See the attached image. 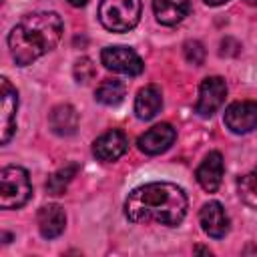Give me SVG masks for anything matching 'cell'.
<instances>
[{
  "instance_id": "obj_24",
  "label": "cell",
  "mask_w": 257,
  "mask_h": 257,
  "mask_svg": "<svg viewBox=\"0 0 257 257\" xmlns=\"http://www.w3.org/2000/svg\"><path fill=\"white\" fill-rule=\"evenodd\" d=\"M195 253H205V255H211V251L207 247H195Z\"/></svg>"
},
{
  "instance_id": "obj_1",
  "label": "cell",
  "mask_w": 257,
  "mask_h": 257,
  "mask_svg": "<svg viewBox=\"0 0 257 257\" xmlns=\"http://www.w3.org/2000/svg\"><path fill=\"white\" fill-rule=\"evenodd\" d=\"M185 191L169 181H155L133 189L124 201V215L131 223H159L179 227L187 215Z\"/></svg>"
},
{
  "instance_id": "obj_23",
  "label": "cell",
  "mask_w": 257,
  "mask_h": 257,
  "mask_svg": "<svg viewBox=\"0 0 257 257\" xmlns=\"http://www.w3.org/2000/svg\"><path fill=\"white\" fill-rule=\"evenodd\" d=\"M88 0H68V4L70 6H76V8H80V6H84Z\"/></svg>"
},
{
  "instance_id": "obj_20",
  "label": "cell",
  "mask_w": 257,
  "mask_h": 257,
  "mask_svg": "<svg viewBox=\"0 0 257 257\" xmlns=\"http://www.w3.org/2000/svg\"><path fill=\"white\" fill-rule=\"evenodd\" d=\"M72 74H74V80H76L78 84H88V82L94 78L96 68H94V64H92V60H90L88 56H82V58H78V60L74 62Z\"/></svg>"
},
{
  "instance_id": "obj_9",
  "label": "cell",
  "mask_w": 257,
  "mask_h": 257,
  "mask_svg": "<svg viewBox=\"0 0 257 257\" xmlns=\"http://www.w3.org/2000/svg\"><path fill=\"white\" fill-rule=\"evenodd\" d=\"M128 149V139L122 131L118 128H110L106 133H102L94 143H92V155L98 161L104 163H112L118 161Z\"/></svg>"
},
{
  "instance_id": "obj_10",
  "label": "cell",
  "mask_w": 257,
  "mask_h": 257,
  "mask_svg": "<svg viewBox=\"0 0 257 257\" xmlns=\"http://www.w3.org/2000/svg\"><path fill=\"white\" fill-rule=\"evenodd\" d=\"M175 139H177V131L169 122H161V124H155L153 128L145 131L139 137L137 145L145 155H161L167 149H171Z\"/></svg>"
},
{
  "instance_id": "obj_11",
  "label": "cell",
  "mask_w": 257,
  "mask_h": 257,
  "mask_svg": "<svg viewBox=\"0 0 257 257\" xmlns=\"http://www.w3.org/2000/svg\"><path fill=\"white\" fill-rule=\"evenodd\" d=\"M199 223H201V229L213 239H223L229 231V217L219 201H209L201 207Z\"/></svg>"
},
{
  "instance_id": "obj_8",
  "label": "cell",
  "mask_w": 257,
  "mask_h": 257,
  "mask_svg": "<svg viewBox=\"0 0 257 257\" xmlns=\"http://www.w3.org/2000/svg\"><path fill=\"white\" fill-rule=\"evenodd\" d=\"M225 126L235 135L257 128V100H237L225 108Z\"/></svg>"
},
{
  "instance_id": "obj_22",
  "label": "cell",
  "mask_w": 257,
  "mask_h": 257,
  "mask_svg": "<svg viewBox=\"0 0 257 257\" xmlns=\"http://www.w3.org/2000/svg\"><path fill=\"white\" fill-rule=\"evenodd\" d=\"M205 4H209V6H221V4H225V2H229V0H203Z\"/></svg>"
},
{
  "instance_id": "obj_3",
  "label": "cell",
  "mask_w": 257,
  "mask_h": 257,
  "mask_svg": "<svg viewBox=\"0 0 257 257\" xmlns=\"http://www.w3.org/2000/svg\"><path fill=\"white\" fill-rule=\"evenodd\" d=\"M141 0H100L98 20L110 32H128L141 20Z\"/></svg>"
},
{
  "instance_id": "obj_7",
  "label": "cell",
  "mask_w": 257,
  "mask_h": 257,
  "mask_svg": "<svg viewBox=\"0 0 257 257\" xmlns=\"http://www.w3.org/2000/svg\"><path fill=\"white\" fill-rule=\"evenodd\" d=\"M227 96V84L221 76H207L199 86V98L195 104V112L199 116H213Z\"/></svg>"
},
{
  "instance_id": "obj_14",
  "label": "cell",
  "mask_w": 257,
  "mask_h": 257,
  "mask_svg": "<svg viewBox=\"0 0 257 257\" xmlns=\"http://www.w3.org/2000/svg\"><path fill=\"white\" fill-rule=\"evenodd\" d=\"M163 108V92L157 84L143 86L135 96V114L141 120L155 118Z\"/></svg>"
},
{
  "instance_id": "obj_2",
  "label": "cell",
  "mask_w": 257,
  "mask_h": 257,
  "mask_svg": "<svg viewBox=\"0 0 257 257\" xmlns=\"http://www.w3.org/2000/svg\"><path fill=\"white\" fill-rule=\"evenodd\" d=\"M62 18L56 12L24 14L8 32V48L18 66H28L50 52L62 38Z\"/></svg>"
},
{
  "instance_id": "obj_18",
  "label": "cell",
  "mask_w": 257,
  "mask_h": 257,
  "mask_svg": "<svg viewBox=\"0 0 257 257\" xmlns=\"http://www.w3.org/2000/svg\"><path fill=\"white\" fill-rule=\"evenodd\" d=\"M78 173V165L76 163H66L64 167H60L58 171H54L48 181H46V191L50 195H62L66 191V187L70 185V181L76 177Z\"/></svg>"
},
{
  "instance_id": "obj_21",
  "label": "cell",
  "mask_w": 257,
  "mask_h": 257,
  "mask_svg": "<svg viewBox=\"0 0 257 257\" xmlns=\"http://www.w3.org/2000/svg\"><path fill=\"white\" fill-rule=\"evenodd\" d=\"M183 54H185L187 62H191L195 66H201L205 60V48L199 40H187L183 44Z\"/></svg>"
},
{
  "instance_id": "obj_4",
  "label": "cell",
  "mask_w": 257,
  "mask_h": 257,
  "mask_svg": "<svg viewBox=\"0 0 257 257\" xmlns=\"http://www.w3.org/2000/svg\"><path fill=\"white\" fill-rule=\"evenodd\" d=\"M32 195V185L28 171L16 165H8L0 171V207L10 211V209H20L26 205V201Z\"/></svg>"
},
{
  "instance_id": "obj_25",
  "label": "cell",
  "mask_w": 257,
  "mask_h": 257,
  "mask_svg": "<svg viewBox=\"0 0 257 257\" xmlns=\"http://www.w3.org/2000/svg\"><path fill=\"white\" fill-rule=\"evenodd\" d=\"M245 4H249V6H257V0H243Z\"/></svg>"
},
{
  "instance_id": "obj_5",
  "label": "cell",
  "mask_w": 257,
  "mask_h": 257,
  "mask_svg": "<svg viewBox=\"0 0 257 257\" xmlns=\"http://www.w3.org/2000/svg\"><path fill=\"white\" fill-rule=\"evenodd\" d=\"M100 62L108 70L128 74V76H139L145 70L143 58L128 46H106V48H102Z\"/></svg>"
},
{
  "instance_id": "obj_16",
  "label": "cell",
  "mask_w": 257,
  "mask_h": 257,
  "mask_svg": "<svg viewBox=\"0 0 257 257\" xmlns=\"http://www.w3.org/2000/svg\"><path fill=\"white\" fill-rule=\"evenodd\" d=\"M153 10L161 24L175 26L189 16L191 4L189 0H153Z\"/></svg>"
},
{
  "instance_id": "obj_17",
  "label": "cell",
  "mask_w": 257,
  "mask_h": 257,
  "mask_svg": "<svg viewBox=\"0 0 257 257\" xmlns=\"http://www.w3.org/2000/svg\"><path fill=\"white\" fill-rule=\"evenodd\" d=\"M124 94H126V88L120 80H114V78H108V80H102L96 90H94V98L100 102V104H106V106H116L124 100Z\"/></svg>"
},
{
  "instance_id": "obj_19",
  "label": "cell",
  "mask_w": 257,
  "mask_h": 257,
  "mask_svg": "<svg viewBox=\"0 0 257 257\" xmlns=\"http://www.w3.org/2000/svg\"><path fill=\"white\" fill-rule=\"evenodd\" d=\"M237 193L247 207L257 209V167H253L247 175L237 179Z\"/></svg>"
},
{
  "instance_id": "obj_15",
  "label": "cell",
  "mask_w": 257,
  "mask_h": 257,
  "mask_svg": "<svg viewBox=\"0 0 257 257\" xmlns=\"http://www.w3.org/2000/svg\"><path fill=\"white\" fill-rule=\"evenodd\" d=\"M48 126L58 137H70L78 128V112L72 104H56L48 114Z\"/></svg>"
},
{
  "instance_id": "obj_12",
  "label": "cell",
  "mask_w": 257,
  "mask_h": 257,
  "mask_svg": "<svg viewBox=\"0 0 257 257\" xmlns=\"http://www.w3.org/2000/svg\"><path fill=\"white\" fill-rule=\"evenodd\" d=\"M223 157L219 151H211L203 161L201 165L197 167L195 171V177L199 181V185L207 191V193H215L223 181Z\"/></svg>"
},
{
  "instance_id": "obj_13",
  "label": "cell",
  "mask_w": 257,
  "mask_h": 257,
  "mask_svg": "<svg viewBox=\"0 0 257 257\" xmlns=\"http://www.w3.org/2000/svg\"><path fill=\"white\" fill-rule=\"evenodd\" d=\"M38 231L44 239H56L66 227V213L58 203H48L38 209Z\"/></svg>"
},
{
  "instance_id": "obj_6",
  "label": "cell",
  "mask_w": 257,
  "mask_h": 257,
  "mask_svg": "<svg viewBox=\"0 0 257 257\" xmlns=\"http://www.w3.org/2000/svg\"><path fill=\"white\" fill-rule=\"evenodd\" d=\"M16 112H18V90L10 84L6 76L0 78V143L8 145L16 133Z\"/></svg>"
}]
</instances>
